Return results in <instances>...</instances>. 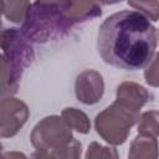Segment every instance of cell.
<instances>
[{
    "label": "cell",
    "instance_id": "ac0fdd59",
    "mask_svg": "<svg viewBox=\"0 0 159 159\" xmlns=\"http://www.w3.org/2000/svg\"><path fill=\"white\" fill-rule=\"evenodd\" d=\"M31 159H56L52 152L46 150H36L31 154Z\"/></svg>",
    "mask_w": 159,
    "mask_h": 159
},
{
    "label": "cell",
    "instance_id": "7c38bea8",
    "mask_svg": "<svg viewBox=\"0 0 159 159\" xmlns=\"http://www.w3.org/2000/svg\"><path fill=\"white\" fill-rule=\"evenodd\" d=\"M31 4L32 2L30 1H2L1 2L2 15L11 22L15 24L24 22Z\"/></svg>",
    "mask_w": 159,
    "mask_h": 159
},
{
    "label": "cell",
    "instance_id": "4fadbf2b",
    "mask_svg": "<svg viewBox=\"0 0 159 159\" xmlns=\"http://www.w3.org/2000/svg\"><path fill=\"white\" fill-rule=\"evenodd\" d=\"M138 134L159 137V111L152 109L143 112L138 120Z\"/></svg>",
    "mask_w": 159,
    "mask_h": 159
},
{
    "label": "cell",
    "instance_id": "52a82bcc",
    "mask_svg": "<svg viewBox=\"0 0 159 159\" xmlns=\"http://www.w3.org/2000/svg\"><path fill=\"white\" fill-rule=\"evenodd\" d=\"M76 98L86 104L98 103L104 94V81L102 75L96 70H84L76 77L75 82Z\"/></svg>",
    "mask_w": 159,
    "mask_h": 159
},
{
    "label": "cell",
    "instance_id": "6da1fadb",
    "mask_svg": "<svg viewBox=\"0 0 159 159\" xmlns=\"http://www.w3.org/2000/svg\"><path fill=\"white\" fill-rule=\"evenodd\" d=\"M157 45V29L135 10L114 12L98 29L99 56L106 63L120 70L145 68L155 56Z\"/></svg>",
    "mask_w": 159,
    "mask_h": 159
},
{
    "label": "cell",
    "instance_id": "5b68a950",
    "mask_svg": "<svg viewBox=\"0 0 159 159\" xmlns=\"http://www.w3.org/2000/svg\"><path fill=\"white\" fill-rule=\"evenodd\" d=\"M72 129L60 116L52 114L42 118L32 128L30 140L36 150L55 152L72 142Z\"/></svg>",
    "mask_w": 159,
    "mask_h": 159
},
{
    "label": "cell",
    "instance_id": "9c48e42d",
    "mask_svg": "<svg viewBox=\"0 0 159 159\" xmlns=\"http://www.w3.org/2000/svg\"><path fill=\"white\" fill-rule=\"evenodd\" d=\"M116 99L120 101L133 108L140 109L149 99V92L139 83L124 81L117 87Z\"/></svg>",
    "mask_w": 159,
    "mask_h": 159
},
{
    "label": "cell",
    "instance_id": "30bf717a",
    "mask_svg": "<svg viewBox=\"0 0 159 159\" xmlns=\"http://www.w3.org/2000/svg\"><path fill=\"white\" fill-rule=\"evenodd\" d=\"M128 159H159L158 139L150 135L138 134L130 143Z\"/></svg>",
    "mask_w": 159,
    "mask_h": 159
},
{
    "label": "cell",
    "instance_id": "2e32d148",
    "mask_svg": "<svg viewBox=\"0 0 159 159\" xmlns=\"http://www.w3.org/2000/svg\"><path fill=\"white\" fill-rule=\"evenodd\" d=\"M56 159H81L82 154V144L80 140L73 139L65 147L52 152Z\"/></svg>",
    "mask_w": 159,
    "mask_h": 159
},
{
    "label": "cell",
    "instance_id": "3957f363",
    "mask_svg": "<svg viewBox=\"0 0 159 159\" xmlns=\"http://www.w3.org/2000/svg\"><path fill=\"white\" fill-rule=\"evenodd\" d=\"M72 26L63 15L60 1H36L27 11L21 32L30 42L46 43L63 36Z\"/></svg>",
    "mask_w": 159,
    "mask_h": 159
},
{
    "label": "cell",
    "instance_id": "ba28073f",
    "mask_svg": "<svg viewBox=\"0 0 159 159\" xmlns=\"http://www.w3.org/2000/svg\"><path fill=\"white\" fill-rule=\"evenodd\" d=\"M63 15L75 25L98 17L102 15V7L94 1H60Z\"/></svg>",
    "mask_w": 159,
    "mask_h": 159
},
{
    "label": "cell",
    "instance_id": "5bb4252c",
    "mask_svg": "<svg viewBox=\"0 0 159 159\" xmlns=\"http://www.w3.org/2000/svg\"><path fill=\"white\" fill-rule=\"evenodd\" d=\"M84 159H119V155L114 147H106L97 142H92L88 145Z\"/></svg>",
    "mask_w": 159,
    "mask_h": 159
},
{
    "label": "cell",
    "instance_id": "e0dca14e",
    "mask_svg": "<svg viewBox=\"0 0 159 159\" xmlns=\"http://www.w3.org/2000/svg\"><path fill=\"white\" fill-rule=\"evenodd\" d=\"M144 80L152 87H159V52L144 70Z\"/></svg>",
    "mask_w": 159,
    "mask_h": 159
},
{
    "label": "cell",
    "instance_id": "8fae6325",
    "mask_svg": "<svg viewBox=\"0 0 159 159\" xmlns=\"http://www.w3.org/2000/svg\"><path fill=\"white\" fill-rule=\"evenodd\" d=\"M61 117L65 119V122L72 130H76L81 134H87L91 129V122L88 116L78 108L67 107L62 109Z\"/></svg>",
    "mask_w": 159,
    "mask_h": 159
},
{
    "label": "cell",
    "instance_id": "ffe728a7",
    "mask_svg": "<svg viewBox=\"0 0 159 159\" xmlns=\"http://www.w3.org/2000/svg\"><path fill=\"white\" fill-rule=\"evenodd\" d=\"M158 39H159V32H158Z\"/></svg>",
    "mask_w": 159,
    "mask_h": 159
},
{
    "label": "cell",
    "instance_id": "d6986e66",
    "mask_svg": "<svg viewBox=\"0 0 159 159\" xmlns=\"http://www.w3.org/2000/svg\"><path fill=\"white\" fill-rule=\"evenodd\" d=\"M2 159H27V157L21 152L11 150V152H4Z\"/></svg>",
    "mask_w": 159,
    "mask_h": 159
},
{
    "label": "cell",
    "instance_id": "277c9868",
    "mask_svg": "<svg viewBox=\"0 0 159 159\" xmlns=\"http://www.w3.org/2000/svg\"><path fill=\"white\" fill-rule=\"evenodd\" d=\"M139 117L140 109L116 99L96 116L94 128L107 143L120 145L127 140L130 128L139 120Z\"/></svg>",
    "mask_w": 159,
    "mask_h": 159
},
{
    "label": "cell",
    "instance_id": "9a60e30c",
    "mask_svg": "<svg viewBox=\"0 0 159 159\" xmlns=\"http://www.w3.org/2000/svg\"><path fill=\"white\" fill-rule=\"evenodd\" d=\"M128 5L143 14L149 21H159V1H128Z\"/></svg>",
    "mask_w": 159,
    "mask_h": 159
},
{
    "label": "cell",
    "instance_id": "7a4b0ae2",
    "mask_svg": "<svg viewBox=\"0 0 159 159\" xmlns=\"http://www.w3.org/2000/svg\"><path fill=\"white\" fill-rule=\"evenodd\" d=\"M1 94L17 92L24 71L35 58L31 42L20 29H4L1 34Z\"/></svg>",
    "mask_w": 159,
    "mask_h": 159
},
{
    "label": "cell",
    "instance_id": "8992f818",
    "mask_svg": "<svg viewBox=\"0 0 159 159\" xmlns=\"http://www.w3.org/2000/svg\"><path fill=\"white\" fill-rule=\"evenodd\" d=\"M30 116L29 107L17 98L7 97L0 102V137L11 138L16 135Z\"/></svg>",
    "mask_w": 159,
    "mask_h": 159
}]
</instances>
